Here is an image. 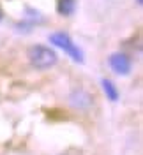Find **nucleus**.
<instances>
[{"label": "nucleus", "instance_id": "obj_1", "mask_svg": "<svg viewBox=\"0 0 143 155\" xmlns=\"http://www.w3.org/2000/svg\"><path fill=\"white\" fill-rule=\"evenodd\" d=\"M29 60L32 64V67L39 69V71H46L51 69L58 62V55L55 49L43 46V44H34L29 48Z\"/></svg>", "mask_w": 143, "mask_h": 155}, {"label": "nucleus", "instance_id": "obj_2", "mask_svg": "<svg viewBox=\"0 0 143 155\" xmlns=\"http://www.w3.org/2000/svg\"><path fill=\"white\" fill-rule=\"evenodd\" d=\"M49 41H51V44H55V46H58L60 49H64L76 64H83V62H85L83 51L73 42V39L69 37V34H66V32H55V34L49 35Z\"/></svg>", "mask_w": 143, "mask_h": 155}, {"label": "nucleus", "instance_id": "obj_3", "mask_svg": "<svg viewBox=\"0 0 143 155\" xmlns=\"http://www.w3.org/2000/svg\"><path fill=\"white\" fill-rule=\"evenodd\" d=\"M108 64L115 74L118 76H129L133 71V62L125 53H111L108 58Z\"/></svg>", "mask_w": 143, "mask_h": 155}, {"label": "nucleus", "instance_id": "obj_4", "mask_svg": "<svg viewBox=\"0 0 143 155\" xmlns=\"http://www.w3.org/2000/svg\"><path fill=\"white\" fill-rule=\"evenodd\" d=\"M69 102L73 107H78V109H88L92 106V95L83 90V88H78L74 92H71L69 95Z\"/></svg>", "mask_w": 143, "mask_h": 155}, {"label": "nucleus", "instance_id": "obj_5", "mask_svg": "<svg viewBox=\"0 0 143 155\" xmlns=\"http://www.w3.org/2000/svg\"><path fill=\"white\" fill-rule=\"evenodd\" d=\"M76 11V0H57V12L60 16H71Z\"/></svg>", "mask_w": 143, "mask_h": 155}, {"label": "nucleus", "instance_id": "obj_6", "mask_svg": "<svg viewBox=\"0 0 143 155\" xmlns=\"http://www.w3.org/2000/svg\"><path fill=\"white\" fill-rule=\"evenodd\" d=\"M101 85H103V90H104L106 97H108L111 102H117V101H118V88L115 87L113 81H111V79H103Z\"/></svg>", "mask_w": 143, "mask_h": 155}, {"label": "nucleus", "instance_id": "obj_7", "mask_svg": "<svg viewBox=\"0 0 143 155\" xmlns=\"http://www.w3.org/2000/svg\"><path fill=\"white\" fill-rule=\"evenodd\" d=\"M2 18H4V12H2V9H0V21H2Z\"/></svg>", "mask_w": 143, "mask_h": 155}, {"label": "nucleus", "instance_id": "obj_8", "mask_svg": "<svg viewBox=\"0 0 143 155\" xmlns=\"http://www.w3.org/2000/svg\"><path fill=\"white\" fill-rule=\"evenodd\" d=\"M138 4H140V5H141V0H138Z\"/></svg>", "mask_w": 143, "mask_h": 155}]
</instances>
